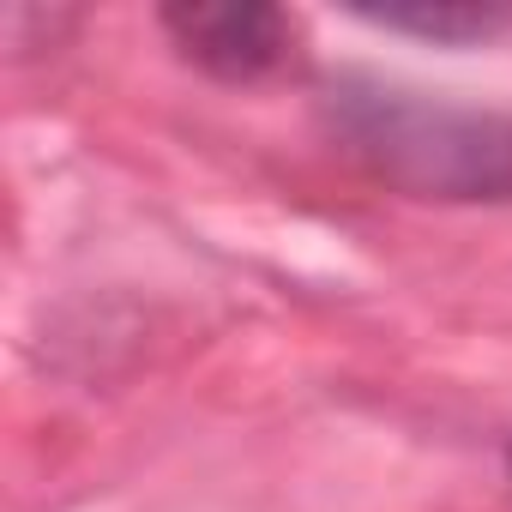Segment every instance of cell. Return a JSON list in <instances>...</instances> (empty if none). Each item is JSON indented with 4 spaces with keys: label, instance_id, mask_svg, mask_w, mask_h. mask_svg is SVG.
<instances>
[{
    "label": "cell",
    "instance_id": "1",
    "mask_svg": "<svg viewBox=\"0 0 512 512\" xmlns=\"http://www.w3.org/2000/svg\"><path fill=\"white\" fill-rule=\"evenodd\" d=\"M326 139L380 187L434 205H512V115L464 109L386 85L368 73H338L320 91Z\"/></svg>",
    "mask_w": 512,
    "mask_h": 512
},
{
    "label": "cell",
    "instance_id": "2",
    "mask_svg": "<svg viewBox=\"0 0 512 512\" xmlns=\"http://www.w3.org/2000/svg\"><path fill=\"white\" fill-rule=\"evenodd\" d=\"M163 37L223 85H260L296 61V19L272 0H169Z\"/></svg>",
    "mask_w": 512,
    "mask_h": 512
},
{
    "label": "cell",
    "instance_id": "3",
    "mask_svg": "<svg viewBox=\"0 0 512 512\" xmlns=\"http://www.w3.org/2000/svg\"><path fill=\"white\" fill-rule=\"evenodd\" d=\"M350 13L380 25V31L446 43V49L494 43V37L512 31V7H506V0H386V7H380V0H356Z\"/></svg>",
    "mask_w": 512,
    "mask_h": 512
},
{
    "label": "cell",
    "instance_id": "4",
    "mask_svg": "<svg viewBox=\"0 0 512 512\" xmlns=\"http://www.w3.org/2000/svg\"><path fill=\"white\" fill-rule=\"evenodd\" d=\"M506 476H512V446H506Z\"/></svg>",
    "mask_w": 512,
    "mask_h": 512
}]
</instances>
